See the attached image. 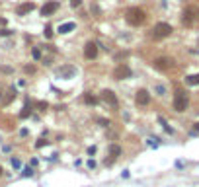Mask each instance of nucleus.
I'll return each instance as SVG.
<instances>
[{"label":"nucleus","mask_w":199,"mask_h":187,"mask_svg":"<svg viewBox=\"0 0 199 187\" xmlns=\"http://www.w3.org/2000/svg\"><path fill=\"white\" fill-rule=\"evenodd\" d=\"M125 20H127L129 25H135V28H137V25L144 24L147 14H144V10H141V8H129L127 14H125Z\"/></svg>","instance_id":"nucleus-1"},{"label":"nucleus","mask_w":199,"mask_h":187,"mask_svg":"<svg viewBox=\"0 0 199 187\" xmlns=\"http://www.w3.org/2000/svg\"><path fill=\"white\" fill-rule=\"evenodd\" d=\"M187 105H189V98H187V92H184V90H178L174 95V109L176 111H186Z\"/></svg>","instance_id":"nucleus-2"},{"label":"nucleus","mask_w":199,"mask_h":187,"mask_svg":"<svg viewBox=\"0 0 199 187\" xmlns=\"http://www.w3.org/2000/svg\"><path fill=\"white\" fill-rule=\"evenodd\" d=\"M172 25L170 24H164V22H160V24H156L152 28V37L154 39H164V37H168V35H172Z\"/></svg>","instance_id":"nucleus-3"},{"label":"nucleus","mask_w":199,"mask_h":187,"mask_svg":"<svg viewBox=\"0 0 199 187\" xmlns=\"http://www.w3.org/2000/svg\"><path fill=\"white\" fill-rule=\"evenodd\" d=\"M197 20H199V10H197V8H193V6L186 8V12H184V18H182V22H184L186 25H191V24H195Z\"/></svg>","instance_id":"nucleus-4"},{"label":"nucleus","mask_w":199,"mask_h":187,"mask_svg":"<svg viewBox=\"0 0 199 187\" xmlns=\"http://www.w3.org/2000/svg\"><path fill=\"white\" fill-rule=\"evenodd\" d=\"M152 65H154V68H158V70H170V68L174 66V61L168 58V57H158V58L152 61Z\"/></svg>","instance_id":"nucleus-5"},{"label":"nucleus","mask_w":199,"mask_h":187,"mask_svg":"<svg viewBox=\"0 0 199 187\" xmlns=\"http://www.w3.org/2000/svg\"><path fill=\"white\" fill-rule=\"evenodd\" d=\"M101 99H104L109 107H113V109H117V105H119V101H117L115 94L111 92V90H104V92H101Z\"/></svg>","instance_id":"nucleus-6"},{"label":"nucleus","mask_w":199,"mask_h":187,"mask_svg":"<svg viewBox=\"0 0 199 187\" xmlns=\"http://www.w3.org/2000/svg\"><path fill=\"white\" fill-rule=\"evenodd\" d=\"M113 78L115 80H125V78H131V68L127 65H119L113 70Z\"/></svg>","instance_id":"nucleus-7"},{"label":"nucleus","mask_w":199,"mask_h":187,"mask_svg":"<svg viewBox=\"0 0 199 187\" xmlns=\"http://www.w3.org/2000/svg\"><path fill=\"white\" fill-rule=\"evenodd\" d=\"M84 57L88 58V61H92V58L98 57V45H96L94 41H88V43L84 45Z\"/></svg>","instance_id":"nucleus-8"},{"label":"nucleus","mask_w":199,"mask_h":187,"mask_svg":"<svg viewBox=\"0 0 199 187\" xmlns=\"http://www.w3.org/2000/svg\"><path fill=\"white\" fill-rule=\"evenodd\" d=\"M74 74H76V68H74L72 65H64L61 68H57V76H61V78H72Z\"/></svg>","instance_id":"nucleus-9"},{"label":"nucleus","mask_w":199,"mask_h":187,"mask_svg":"<svg viewBox=\"0 0 199 187\" xmlns=\"http://www.w3.org/2000/svg\"><path fill=\"white\" fill-rule=\"evenodd\" d=\"M135 101H137V105H148V103H150V94H148V90H144V88L139 90L137 95H135Z\"/></svg>","instance_id":"nucleus-10"},{"label":"nucleus","mask_w":199,"mask_h":187,"mask_svg":"<svg viewBox=\"0 0 199 187\" xmlns=\"http://www.w3.org/2000/svg\"><path fill=\"white\" fill-rule=\"evenodd\" d=\"M59 6H61V4H59L57 0H49V2H47L45 6L41 8V14H43V16H51V14H55L57 10H59Z\"/></svg>","instance_id":"nucleus-11"},{"label":"nucleus","mask_w":199,"mask_h":187,"mask_svg":"<svg viewBox=\"0 0 199 187\" xmlns=\"http://www.w3.org/2000/svg\"><path fill=\"white\" fill-rule=\"evenodd\" d=\"M31 10H35V4L33 2H24V4L18 6V16H25V14H29Z\"/></svg>","instance_id":"nucleus-12"},{"label":"nucleus","mask_w":199,"mask_h":187,"mask_svg":"<svg viewBox=\"0 0 199 187\" xmlns=\"http://www.w3.org/2000/svg\"><path fill=\"white\" fill-rule=\"evenodd\" d=\"M72 29H74V24L72 22H67V24H63L61 28H59V33H71Z\"/></svg>","instance_id":"nucleus-13"},{"label":"nucleus","mask_w":199,"mask_h":187,"mask_svg":"<svg viewBox=\"0 0 199 187\" xmlns=\"http://www.w3.org/2000/svg\"><path fill=\"white\" fill-rule=\"evenodd\" d=\"M84 103H88V105H96L98 103V98L92 94H84Z\"/></svg>","instance_id":"nucleus-14"},{"label":"nucleus","mask_w":199,"mask_h":187,"mask_svg":"<svg viewBox=\"0 0 199 187\" xmlns=\"http://www.w3.org/2000/svg\"><path fill=\"white\" fill-rule=\"evenodd\" d=\"M186 84H189V86H197V84H199V74H191V76H187Z\"/></svg>","instance_id":"nucleus-15"},{"label":"nucleus","mask_w":199,"mask_h":187,"mask_svg":"<svg viewBox=\"0 0 199 187\" xmlns=\"http://www.w3.org/2000/svg\"><path fill=\"white\" fill-rule=\"evenodd\" d=\"M6 94H8L6 98H2V99H0V101H2L4 105H6V103H10V101H12V99L16 98V92H14V90H10V92H6Z\"/></svg>","instance_id":"nucleus-16"},{"label":"nucleus","mask_w":199,"mask_h":187,"mask_svg":"<svg viewBox=\"0 0 199 187\" xmlns=\"http://www.w3.org/2000/svg\"><path fill=\"white\" fill-rule=\"evenodd\" d=\"M29 113H31V107H29V105H24V109L20 111V117H21V119H25Z\"/></svg>","instance_id":"nucleus-17"},{"label":"nucleus","mask_w":199,"mask_h":187,"mask_svg":"<svg viewBox=\"0 0 199 187\" xmlns=\"http://www.w3.org/2000/svg\"><path fill=\"white\" fill-rule=\"evenodd\" d=\"M119 154H121V148L117 146V144H113V146H111V156H113V158H117Z\"/></svg>","instance_id":"nucleus-18"},{"label":"nucleus","mask_w":199,"mask_h":187,"mask_svg":"<svg viewBox=\"0 0 199 187\" xmlns=\"http://www.w3.org/2000/svg\"><path fill=\"white\" fill-rule=\"evenodd\" d=\"M45 37H47V39H51V37H53V29H51V25H47V28H45Z\"/></svg>","instance_id":"nucleus-19"},{"label":"nucleus","mask_w":199,"mask_h":187,"mask_svg":"<svg viewBox=\"0 0 199 187\" xmlns=\"http://www.w3.org/2000/svg\"><path fill=\"white\" fill-rule=\"evenodd\" d=\"M24 70H25V72H29V74H33V72H35V66H33V65H25V66H24Z\"/></svg>","instance_id":"nucleus-20"},{"label":"nucleus","mask_w":199,"mask_h":187,"mask_svg":"<svg viewBox=\"0 0 199 187\" xmlns=\"http://www.w3.org/2000/svg\"><path fill=\"white\" fill-rule=\"evenodd\" d=\"M35 146H37V148H43V146H47V140H45V138H39Z\"/></svg>","instance_id":"nucleus-21"},{"label":"nucleus","mask_w":199,"mask_h":187,"mask_svg":"<svg viewBox=\"0 0 199 187\" xmlns=\"http://www.w3.org/2000/svg\"><path fill=\"white\" fill-rule=\"evenodd\" d=\"M31 55H33V58L37 61V58H41V51L39 49H33V51H31Z\"/></svg>","instance_id":"nucleus-22"},{"label":"nucleus","mask_w":199,"mask_h":187,"mask_svg":"<svg viewBox=\"0 0 199 187\" xmlns=\"http://www.w3.org/2000/svg\"><path fill=\"white\" fill-rule=\"evenodd\" d=\"M80 4H82V0H71V6L72 8H78Z\"/></svg>","instance_id":"nucleus-23"},{"label":"nucleus","mask_w":199,"mask_h":187,"mask_svg":"<svg viewBox=\"0 0 199 187\" xmlns=\"http://www.w3.org/2000/svg\"><path fill=\"white\" fill-rule=\"evenodd\" d=\"M0 72H4V74H10V72H12V68H10V66H0Z\"/></svg>","instance_id":"nucleus-24"},{"label":"nucleus","mask_w":199,"mask_h":187,"mask_svg":"<svg viewBox=\"0 0 199 187\" xmlns=\"http://www.w3.org/2000/svg\"><path fill=\"white\" fill-rule=\"evenodd\" d=\"M37 107H39V109H43V111H45V109H47V103H45V101H39V103H37Z\"/></svg>","instance_id":"nucleus-25"},{"label":"nucleus","mask_w":199,"mask_h":187,"mask_svg":"<svg viewBox=\"0 0 199 187\" xmlns=\"http://www.w3.org/2000/svg\"><path fill=\"white\" fill-rule=\"evenodd\" d=\"M12 166H14V168H20V160L18 158H12Z\"/></svg>","instance_id":"nucleus-26"},{"label":"nucleus","mask_w":199,"mask_h":187,"mask_svg":"<svg viewBox=\"0 0 199 187\" xmlns=\"http://www.w3.org/2000/svg\"><path fill=\"white\" fill-rule=\"evenodd\" d=\"M24 175H33V170H31V168H25V170H24Z\"/></svg>","instance_id":"nucleus-27"},{"label":"nucleus","mask_w":199,"mask_h":187,"mask_svg":"<svg viewBox=\"0 0 199 187\" xmlns=\"http://www.w3.org/2000/svg\"><path fill=\"white\" fill-rule=\"evenodd\" d=\"M156 92H158L160 95H164V88H162V86H156Z\"/></svg>","instance_id":"nucleus-28"},{"label":"nucleus","mask_w":199,"mask_h":187,"mask_svg":"<svg viewBox=\"0 0 199 187\" xmlns=\"http://www.w3.org/2000/svg\"><path fill=\"white\" fill-rule=\"evenodd\" d=\"M10 33H12L10 29H2V31H0V35H10Z\"/></svg>","instance_id":"nucleus-29"},{"label":"nucleus","mask_w":199,"mask_h":187,"mask_svg":"<svg viewBox=\"0 0 199 187\" xmlns=\"http://www.w3.org/2000/svg\"><path fill=\"white\" fill-rule=\"evenodd\" d=\"M88 154H96V146H90L88 148Z\"/></svg>","instance_id":"nucleus-30"},{"label":"nucleus","mask_w":199,"mask_h":187,"mask_svg":"<svg viewBox=\"0 0 199 187\" xmlns=\"http://www.w3.org/2000/svg\"><path fill=\"white\" fill-rule=\"evenodd\" d=\"M193 129H195V131H199V123H195V125H193Z\"/></svg>","instance_id":"nucleus-31"},{"label":"nucleus","mask_w":199,"mask_h":187,"mask_svg":"<svg viewBox=\"0 0 199 187\" xmlns=\"http://www.w3.org/2000/svg\"><path fill=\"white\" fill-rule=\"evenodd\" d=\"M0 175H2V168H0Z\"/></svg>","instance_id":"nucleus-32"}]
</instances>
